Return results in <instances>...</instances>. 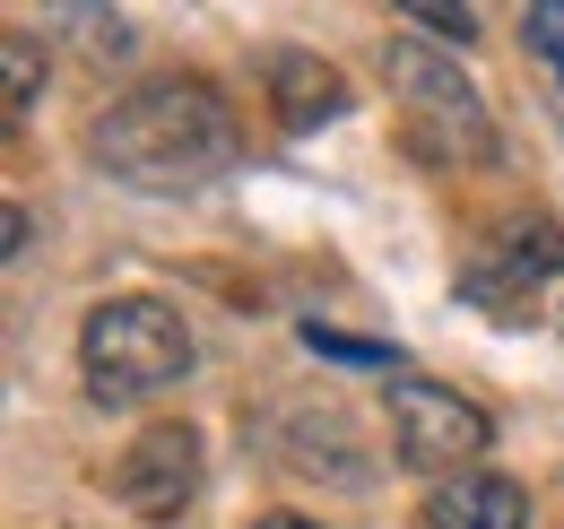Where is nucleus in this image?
Here are the masks:
<instances>
[{"mask_svg":"<svg viewBox=\"0 0 564 529\" xmlns=\"http://www.w3.org/2000/svg\"><path fill=\"white\" fill-rule=\"evenodd\" d=\"M87 156L122 192H200L243 156V122L209 78H148L87 122Z\"/></svg>","mask_w":564,"mask_h":529,"instance_id":"f257e3e1","label":"nucleus"},{"mask_svg":"<svg viewBox=\"0 0 564 529\" xmlns=\"http://www.w3.org/2000/svg\"><path fill=\"white\" fill-rule=\"evenodd\" d=\"M382 78H391V96H400V139H409L417 165L460 174V165H487V156H495L487 96L460 78L452 53H434V44H417V35H400V44L382 53Z\"/></svg>","mask_w":564,"mask_h":529,"instance_id":"f03ea898","label":"nucleus"},{"mask_svg":"<svg viewBox=\"0 0 564 529\" xmlns=\"http://www.w3.org/2000/svg\"><path fill=\"white\" fill-rule=\"evenodd\" d=\"M192 356H200V347H192V322H183L165 295H113V304H96L87 331H78V374H87L96 399L165 391V382L192 374Z\"/></svg>","mask_w":564,"mask_h":529,"instance_id":"7ed1b4c3","label":"nucleus"},{"mask_svg":"<svg viewBox=\"0 0 564 529\" xmlns=\"http://www.w3.org/2000/svg\"><path fill=\"white\" fill-rule=\"evenodd\" d=\"M495 443L487 408L478 399H460L452 382H391V452L400 468H417V477H460V468H478V452Z\"/></svg>","mask_w":564,"mask_h":529,"instance_id":"20e7f679","label":"nucleus"},{"mask_svg":"<svg viewBox=\"0 0 564 529\" xmlns=\"http://www.w3.org/2000/svg\"><path fill=\"white\" fill-rule=\"evenodd\" d=\"M105 486H113V504L140 512V521H183V504L200 495V425H183V417L140 425V434L122 443V461L105 468Z\"/></svg>","mask_w":564,"mask_h":529,"instance_id":"39448f33","label":"nucleus"},{"mask_svg":"<svg viewBox=\"0 0 564 529\" xmlns=\"http://www.w3.org/2000/svg\"><path fill=\"white\" fill-rule=\"evenodd\" d=\"M539 278H564V226L556 217H503V226L478 235V252L460 269V295L469 304H512Z\"/></svg>","mask_w":564,"mask_h":529,"instance_id":"423d86ee","label":"nucleus"},{"mask_svg":"<svg viewBox=\"0 0 564 529\" xmlns=\"http://www.w3.org/2000/svg\"><path fill=\"white\" fill-rule=\"evenodd\" d=\"M425 529H530V486L503 468H460L443 486H425Z\"/></svg>","mask_w":564,"mask_h":529,"instance_id":"0eeeda50","label":"nucleus"},{"mask_svg":"<svg viewBox=\"0 0 564 529\" xmlns=\"http://www.w3.org/2000/svg\"><path fill=\"white\" fill-rule=\"evenodd\" d=\"M279 461L295 468V477H339V486H373V452L356 443V425L339 417V408H295L279 434Z\"/></svg>","mask_w":564,"mask_h":529,"instance_id":"6e6552de","label":"nucleus"},{"mask_svg":"<svg viewBox=\"0 0 564 529\" xmlns=\"http://www.w3.org/2000/svg\"><path fill=\"white\" fill-rule=\"evenodd\" d=\"M270 114H279L286 131H322V122H339L348 114V78L322 62V53H304V44H270Z\"/></svg>","mask_w":564,"mask_h":529,"instance_id":"1a4fd4ad","label":"nucleus"},{"mask_svg":"<svg viewBox=\"0 0 564 529\" xmlns=\"http://www.w3.org/2000/svg\"><path fill=\"white\" fill-rule=\"evenodd\" d=\"M0 69H9V122H26L35 96H44V44H35V35H9V44H0Z\"/></svg>","mask_w":564,"mask_h":529,"instance_id":"9d476101","label":"nucleus"},{"mask_svg":"<svg viewBox=\"0 0 564 529\" xmlns=\"http://www.w3.org/2000/svg\"><path fill=\"white\" fill-rule=\"evenodd\" d=\"M521 44L539 53V62L564 78V0H539V9H521Z\"/></svg>","mask_w":564,"mask_h":529,"instance_id":"9b49d317","label":"nucleus"},{"mask_svg":"<svg viewBox=\"0 0 564 529\" xmlns=\"http://www.w3.org/2000/svg\"><path fill=\"white\" fill-rule=\"evenodd\" d=\"M409 26L434 35V44H452V53H460V44H478V9H409Z\"/></svg>","mask_w":564,"mask_h":529,"instance_id":"f8f14e48","label":"nucleus"},{"mask_svg":"<svg viewBox=\"0 0 564 529\" xmlns=\"http://www.w3.org/2000/svg\"><path fill=\"white\" fill-rule=\"evenodd\" d=\"M313 356H339V365H391V347L382 338H348V331H304Z\"/></svg>","mask_w":564,"mask_h":529,"instance_id":"ddd939ff","label":"nucleus"},{"mask_svg":"<svg viewBox=\"0 0 564 529\" xmlns=\"http://www.w3.org/2000/svg\"><path fill=\"white\" fill-rule=\"evenodd\" d=\"M252 529H313V521H304V512H261Z\"/></svg>","mask_w":564,"mask_h":529,"instance_id":"4468645a","label":"nucleus"}]
</instances>
